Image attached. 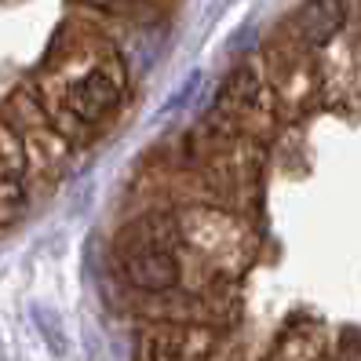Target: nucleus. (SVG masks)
I'll return each instance as SVG.
<instances>
[{"mask_svg": "<svg viewBox=\"0 0 361 361\" xmlns=\"http://www.w3.org/2000/svg\"><path fill=\"white\" fill-rule=\"evenodd\" d=\"M176 248H179V226L172 216H161L157 212V216H142L132 226L121 230L117 263L135 288L161 292L168 285H176V278H179Z\"/></svg>", "mask_w": 361, "mask_h": 361, "instance_id": "f257e3e1", "label": "nucleus"}, {"mask_svg": "<svg viewBox=\"0 0 361 361\" xmlns=\"http://www.w3.org/2000/svg\"><path fill=\"white\" fill-rule=\"evenodd\" d=\"M121 99V80L110 77V70H92L80 84H73L70 92V110L80 121H99L117 106Z\"/></svg>", "mask_w": 361, "mask_h": 361, "instance_id": "f03ea898", "label": "nucleus"}, {"mask_svg": "<svg viewBox=\"0 0 361 361\" xmlns=\"http://www.w3.org/2000/svg\"><path fill=\"white\" fill-rule=\"evenodd\" d=\"M343 18H347L343 0H307V4H303L300 11H295L292 30L300 33L303 44L322 48V44H329V40L339 33Z\"/></svg>", "mask_w": 361, "mask_h": 361, "instance_id": "7ed1b4c3", "label": "nucleus"}, {"mask_svg": "<svg viewBox=\"0 0 361 361\" xmlns=\"http://www.w3.org/2000/svg\"><path fill=\"white\" fill-rule=\"evenodd\" d=\"M23 183H18L15 176H0V223H11L18 212H23Z\"/></svg>", "mask_w": 361, "mask_h": 361, "instance_id": "20e7f679", "label": "nucleus"}, {"mask_svg": "<svg viewBox=\"0 0 361 361\" xmlns=\"http://www.w3.org/2000/svg\"><path fill=\"white\" fill-rule=\"evenodd\" d=\"M135 361H179V354L164 343V339H142Z\"/></svg>", "mask_w": 361, "mask_h": 361, "instance_id": "39448f33", "label": "nucleus"}, {"mask_svg": "<svg viewBox=\"0 0 361 361\" xmlns=\"http://www.w3.org/2000/svg\"><path fill=\"white\" fill-rule=\"evenodd\" d=\"M102 8H124V4H135V0H95Z\"/></svg>", "mask_w": 361, "mask_h": 361, "instance_id": "423d86ee", "label": "nucleus"}]
</instances>
